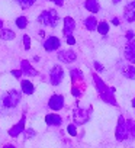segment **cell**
<instances>
[{
	"mask_svg": "<svg viewBox=\"0 0 135 148\" xmlns=\"http://www.w3.org/2000/svg\"><path fill=\"white\" fill-rule=\"evenodd\" d=\"M62 77H64V70L61 65H54L49 71V82L52 86H58L61 82H62Z\"/></svg>",
	"mask_w": 135,
	"mask_h": 148,
	"instance_id": "4",
	"label": "cell"
},
{
	"mask_svg": "<svg viewBox=\"0 0 135 148\" xmlns=\"http://www.w3.org/2000/svg\"><path fill=\"white\" fill-rule=\"evenodd\" d=\"M74 29H76V22H74V19H73V18H70V16H67V18L64 19V29H62L64 36L71 35Z\"/></svg>",
	"mask_w": 135,
	"mask_h": 148,
	"instance_id": "13",
	"label": "cell"
},
{
	"mask_svg": "<svg viewBox=\"0 0 135 148\" xmlns=\"http://www.w3.org/2000/svg\"><path fill=\"white\" fill-rule=\"evenodd\" d=\"M19 2V5H21V8L22 9H28V8H31L36 0H18Z\"/></svg>",
	"mask_w": 135,
	"mask_h": 148,
	"instance_id": "26",
	"label": "cell"
},
{
	"mask_svg": "<svg viewBox=\"0 0 135 148\" xmlns=\"http://www.w3.org/2000/svg\"><path fill=\"white\" fill-rule=\"evenodd\" d=\"M15 23H16V26H18L19 29H25V28L28 26V19H26L25 16H19Z\"/></svg>",
	"mask_w": 135,
	"mask_h": 148,
	"instance_id": "24",
	"label": "cell"
},
{
	"mask_svg": "<svg viewBox=\"0 0 135 148\" xmlns=\"http://www.w3.org/2000/svg\"><path fill=\"white\" fill-rule=\"evenodd\" d=\"M21 99H22L21 92H18V90H10V92H8V93L2 97V106L6 108V109H13V108H16V106L21 103Z\"/></svg>",
	"mask_w": 135,
	"mask_h": 148,
	"instance_id": "2",
	"label": "cell"
},
{
	"mask_svg": "<svg viewBox=\"0 0 135 148\" xmlns=\"http://www.w3.org/2000/svg\"><path fill=\"white\" fill-rule=\"evenodd\" d=\"M21 86H22V92L26 93V95H32L35 92V87H34V84L29 80H22Z\"/></svg>",
	"mask_w": 135,
	"mask_h": 148,
	"instance_id": "20",
	"label": "cell"
},
{
	"mask_svg": "<svg viewBox=\"0 0 135 148\" xmlns=\"http://www.w3.org/2000/svg\"><path fill=\"white\" fill-rule=\"evenodd\" d=\"M128 126H126V121L123 116H119L118 119V128H116V139L118 141H125L128 139Z\"/></svg>",
	"mask_w": 135,
	"mask_h": 148,
	"instance_id": "5",
	"label": "cell"
},
{
	"mask_svg": "<svg viewBox=\"0 0 135 148\" xmlns=\"http://www.w3.org/2000/svg\"><path fill=\"white\" fill-rule=\"evenodd\" d=\"M84 8L89 12H92V13H97L100 10V5H99L97 0H86V2H84Z\"/></svg>",
	"mask_w": 135,
	"mask_h": 148,
	"instance_id": "17",
	"label": "cell"
},
{
	"mask_svg": "<svg viewBox=\"0 0 135 148\" xmlns=\"http://www.w3.org/2000/svg\"><path fill=\"white\" fill-rule=\"evenodd\" d=\"M22 74H23L22 68H21V70H13V71H12V76H13V77H16V79H21Z\"/></svg>",
	"mask_w": 135,
	"mask_h": 148,
	"instance_id": "31",
	"label": "cell"
},
{
	"mask_svg": "<svg viewBox=\"0 0 135 148\" xmlns=\"http://www.w3.org/2000/svg\"><path fill=\"white\" fill-rule=\"evenodd\" d=\"M84 26H86L87 31H95V29H97V21H96V18H93V16L87 18V19L84 21Z\"/></svg>",
	"mask_w": 135,
	"mask_h": 148,
	"instance_id": "21",
	"label": "cell"
},
{
	"mask_svg": "<svg viewBox=\"0 0 135 148\" xmlns=\"http://www.w3.org/2000/svg\"><path fill=\"white\" fill-rule=\"evenodd\" d=\"M121 73L129 80H135V67L134 64H129V65H122L121 67Z\"/></svg>",
	"mask_w": 135,
	"mask_h": 148,
	"instance_id": "16",
	"label": "cell"
},
{
	"mask_svg": "<svg viewBox=\"0 0 135 148\" xmlns=\"http://www.w3.org/2000/svg\"><path fill=\"white\" fill-rule=\"evenodd\" d=\"M123 18H125L126 22H135V0L125 6V9H123Z\"/></svg>",
	"mask_w": 135,
	"mask_h": 148,
	"instance_id": "10",
	"label": "cell"
},
{
	"mask_svg": "<svg viewBox=\"0 0 135 148\" xmlns=\"http://www.w3.org/2000/svg\"><path fill=\"white\" fill-rule=\"evenodd\" d=\"M45 123L48 126H60L62 123V119L60 115H55V113H49L45 116Z\"/></svg>",
	"mask_w": 135,
	"mask_h": 148,
	"instance_id": "15",
	"label": "cell"
},
{
	"mask_svg": "<svg viewBox=\"0 0 135 148\" xmlns=\"http://www.w3.org/2000/svg\"><path fill=\"white\" fill-rule=\"evenodd\" d=\"M67 131H69V134L71 135V136H76L77 135V128H76V125H69V126H67Z\"/></svg>",
	"mask_w": 135,
	"mask_h": 148,
	"instance_id": "27",
	"label": "cell"
},
{
	"mask_svg": "<svg viewBox=\"0 0 135 148\" xmlns=\"http://www.w3.org/2000/svg\"><path fill=\"white\" fill-rule=\"evenodd\" d=\"M32 136H35V131H34V129H26V131H25V138L29 139V138H32Z\"/></svg>",
	"mask_w": 135,
	"mask_h": 148,
	"instance_id": "30",
	"label": "cell"
},
{
	"mask_svg": "<svg viewBox=\"0 0 135 148\" xmlns=\"http://www.w3.org/2000/svg\"><path fill=\"white\" fill-rule=\"evenodd\" d=\"M95 68L97 70V71H103L105 68H103V65L100 64V62H97V61H95Z\"/></svg>",
	"mask_w": 135,
	"mask_h": 148,
	"instance_id": "32",
	"label": "cell"
},
{
	"mask_svg": "<svg viewBox=\"0 0 135 148\" xmlns=\"http://www.w3.org/2000/svg\"><path fill=\"white\" fill-rule=\"evenodd\" d=\"M49 2H54V3H57L58 6H62V5H64L62 0H49Z\"/></svg>",
	"mask_w": 135,
	"mask_h": 148,
	"instance_id": "35",
	"label": "cell"
},
{
	"mask_svg": "<svg viewBox=\"0 0 135 148\" xmlns=\"http://www.w3.org/2000/svg\"><path fill=\"white\" fill-rule=\"evenodd\" d=\"M15 36H16V34L12 31V29H0V38H2L3 41H12V39H15Z\"/></svg>",
	"mask_w": 135,
	"mask_h": 148,
	"instance_id": "18",
	"label": "cell"
},
{
	"mask_svg": "<svg viewBox=\"0 0 135 148\" xmlns=\"http://www.w3.org/2000/svg\"><path fill=\"white\" fill-rule=\"evenodd\" d=\"M70 76H71V80H73V82L83 80V73H82L79 68H71V71H70Z\"/></svg>",
	"mask_w": 135,
	"mask_h": 148,
	"instance_id": "22",
	"label": "cell"
},
{
	"mask_svg": "<svg viewBox=\"0 0 135 148\" xmlns=\"http://www.w3.org/2000/svg\"><path fill=\"white\" fill-rule=\"evenodd\" d=\"M23 47H25V49H26V51L31 48V38H29L28 35H25V36H23Z\"/></svg>",
	"mask_w": 135,
	"mask_h": 148,
	"instance_id": "28",
	"label": "cell"
},
{
	"mask_svg": "<svg viewBox=\"0 0 135 148\" xmlns=\"http://www.w3.org/2000/svg\"><path fill=\"white\" fill-rule=\"evenodd\" d=\"M97 31H99L100 35H106V34L109 32V25H108V22H106V21L99 22V23H97Z\"/></svg>",
	"mask_w": 135,
	"mask_h": 148,
	"instance_id": "23",
	"label": "cell"
},
{
	"mask_svg": "<svg viewBox=\"0 0 135 148\" xmlns=\"http://www.w3.org/2000/svg\"><path fill=\"white\" fill-rule=\"evenodd\" d=\"M65 41H67V44H69V45H74L76 44V39H74L73 35H67L65 36Z\"/></svg>",
	"mask_w": 135,
	"mask_h": 148,
	"instance_id": "29",
	"label": "cell"
},
{
	"mask_svg": "<svg viewBox=\"0 0 135 148\" xmlns=\"http://www.w3.org/2000/svg\"><path fill=\"white\" fill-rule=\"evenodd\" d=\"M123 55H125V60H128L131 64H135V39H131L126 44Z\"/></svg>",
	"mask_w": 135,
	"mask_h": 148,
	"instance_id": "8",
	"label": "cell"
},
{
	"mask_svg": "<svg viewBox=\"0 0 135 148\" xmlns=\"http://www.w3.org/2000/svg\"><path fill=\"white\" fill-rule=\"evenodd\" d=\"M112 23L118 26V25H119V19H118V18H113V19H112Z\"/></svg>",
	"mask_w": 135,
	"mask_h": 148,
	"instance_id": "36",
	"label": "cell"
},
{
	"mask_svg": "<svg viewBox=\"0 0 135 148\" xmlns=\"http://www.w3.org/2000/svg\"><path fill=\"white\" fill-rule=\"evenodd\" d=\"M25 122H26V118H25V116H22V119H21L15 126H12V128L9 129V135H10V136H13V138H15V136H18V135H21V134L25 131Z\"/></svg>",
	"mask_w": 135,
	"mask_h": 148,
	"instance_id": "12",
	"label": "cell"
},
{
	"mask_svg": "<svg viewBox=\"0 0 135 148\" xmlns=\"http://www.w3.org/2000/svg\"><path fill=\"white\" fill-rule=\"evenodd\" d=\"M2 28H3V21L0 19V29H2Z\"/></svg>",
	"mask_w": 135,
	"mask_h": 148,
	"instance_id": "38",
	"label": "cell"
},
{
	"mask_svg": "<svg viewBox=\"0 0 135 148\" xmlns=\"http://www.w3.org/2000/svg\"><path fill=\"white\" fill-rule=\"evenodd\" d=\"M21 68H22L23 74H26V76H29V77L38 76V71H36V70L31 65V62L26 61V60H22V61H21Z\"/></svg>",
	"mask_w": 135,
	"mask_h": 148,
	"instance_id": "14",
	"label": "cell"
},
{
	"mask_svg": "<svg viewBox=\"0 0 135 148\" xmlns=\"http://www.w3.org/2000/svg\"><path fill=\"white\" fill-rule=\"evenodd\" d=\"M73 95H74V96H76V97H77V96H80V95H82V93H80V90H79V89H77V87H73Z\"/></svg>",
	"mask_w": 135,
	"mask_h": 148,
	"instance_id": "34",
	"label": "cell"
},
{
	"mask_svg": "<svg viewBox=\"0 0 135 148\" xmlns=\"http://www.w3.org/2000/svg\"><path fill=\"white\" fill-rule=\"evenodd\" d=\"M60 45H61V41H60L57 36H49V38H47L45 42H44V48H45V51H48V52H52V51L58 49Z\"/></svg>",
	"mask_w": 135,
	"mask_h": 148,
	"instance_id": "9",
	"label": "cell"
},
{
	"mask_svg": "<svg viewBox=\"0 0 135 148\" xmlns=\"http://www.w3.org/2000/svg\"><path fill=\"white\" fill-rule=\"evenodd\" d=\"M100 95V99L102 100H105L106 103H109V105H113V106H118V103H116V100H115V89L113 87H108V90L106 92H103V93H99Z\"/></svg>",
	"mask_w": 135,
	"mask_h": 148,
	"instance_id": "11",
	"label": "cell"
},
{
	"mask_svg": "<svg viewBox=\"0 0 135 148\" xmlns=\"http://www.w3.org/2000/svg\"><path fill=\"white\" fill-rule=\"evenodd\" d=\"M132 106H134V110H135V97L132 99Z\"/></svg>",
	"mask_w": 135,
	"mask_h": 148,
	"instance_id": "37",
	"label": "cell"
},
{
	"mask_svg": "<svg viewBox=\"0 0 135 148\" xmlns=\"http://www.w3.org/2000/svg\"><path fill=\"white\" fill-rule=\"evenodd\" d=\"M93 80H95V84H96V89H97L99 93H103V92L108 90V86L102 82V79L97 76V74H93Z\"/></svg>",
	"mask_w": 135,
	"mask_h": 148,
	"instance_id": "19",
	"label": "cell"
},
{
	"mask_svg": "<svg viewBox=\"0 0 135 148\" xmlns=\"http://www.w3.org/2000/svg\"><path fill=\"white\" fill-rule=\"evenodd\" d=\"M48 106H49V109H52V110H61L62 108H64V97L61 96V95H54V96H51L49 97V100H48Z\"/></svg>",
	"mask_w": 135,
	"mask_h": 148,
	"instance_id": "7",
	"label": "cell"
},
{
	"mask_svg": "<svg viewBox=\"0 0 135 148\" xmlns=\"http://www.w3.org/2000/svg\"><path fill=\"white\" fill-rule=\"evenodd\" d=\"M126 126H128L129 138H135V122L134 121H126Z\"/></svg>",
	"mask_w": 135,
	"mask_h": 148,
	"instance_id": "25",
	"label": "cell"
},
{
	"mask_svg": "<svg viewBox=\"0 0 135 148\" xmlns=\"http://www.w3.org/2000/svg\"><path fill=\"white\" fill-rule=\"evenodd\" d=\"M126 38H128V41L134 39V31H128V32H126Z\"/></svg>",
	"mask_w": 135,
	"mask_h": 148,
	"instance_id": "33",
	"label": "cell"
},
{
	"mask_svg": "<svg viewBox=\"0 0 135 148\" xmlns=\"http://www.w3.org/2000/svg\"><path fill=\"white\" fill-rule=\"evenodd\" d=\"M90 115H92V108H89V109L76 108L74 112H73V119H74V122L77 125H83V123H86L90 119Z\"/></svg>",
	"mask_w": 135,
	"mask_h": 148,
	"instance_id": "3",
	"label": "cell"
},
{
	"mask_svg": "<svg viewBox=\"0 0 135 148\" xmlns=\"http://www.w3.org/2000/svg\"><path fill=\"white\" fill-rule=\"evenodd\" d=\"M58 21H60V16L57 13L55 9H48V10H44L39 16H38V22L45 25V26H49V28H55L58 25Z\"/></svg>",
	"mask_w": 135,
	"mask_h": 148,
	"instance_id": "1",
	"label": "cell"
},
{
	"mask_svg": "<svg viewBox=\"0 0 135 148\" xmlns=\"http://www.w3.org/2000/svg\"><path fill=\"white\" fill-rule=\"evenodd\" d=\"M112 2H113V3H119V2H121V0H112Z\"/></svg>",
	"mask_w": 135,
	"mask_h": 148,
	"instance_id": "39",
	"label": "cell"
},
{
	"mask_svg": "<svg viewBox=\"0 0 135 148\" xmlns=\"http://www.w3.org/2000/svg\"><path fill=\"white\" fill-rule=\"evenodd\" d=\"M76 58H77V54L73 49H64V51L58 52V60L61 62H65V64H70V62L76 61Z\"/></svg>",
	"mask_w": 135,
	"mask_h": 148,
	"instance_id": "6",
	"label": "cell"
}]
</instances>
